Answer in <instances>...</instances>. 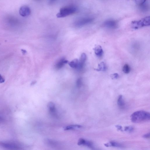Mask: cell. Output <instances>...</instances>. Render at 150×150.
Masks as SVG:
<instances>
[{"label": "cell", "instance_id": "1", "mask_svg": "<svg viewBox=\"0 0 150 150\" xmlns=\"http://www.w3.org/2000/svg\"><path fill=\"white\" fill-rule=\"evenodd\" d=\"M131 122L139 123L149 121L150 113L144 111H139L133 113L131 116Z\"/></svg>", "mask_w": 150, "mask_h": 150}, {"label": "cell", "instance_id": "2", "mask_svg": "<svg viewBox=\"0 0 150 150\" xmlns=\"http://www.w3.org/2000/svg\"><path fill=\"white\" fill-rule=\"evenodd\" d=\"M76 10V8L74 6L65 7L60 9L59 12L57 14L56 16L58 18L64 17L74 14Z\"/></svg>", "mask_w": 150, "mask_h": 150}, {"label": "cell", "instance_id": "3", "mask_svg": "<svg viewBox=\"0 0 150 150\" xmlns=\"http://www.w3.org/2000/svg\"><path fill=\"white\" fill-rule=\"evenodd\" d=\"M0 146L7 150H22V149L20 144L13 142H0Z\"/></svg>", "mask_w": 150, "mask_h": 150}, {"label": "cell", "instance_id": "4", "mask_svg": "<svg viewBox=\"0 0 150 150\" xmlns=\"http://www.w3.org/2000/svg\"><path fill=\"white\" fill-rule=\"evenodd\" d=\"M150 19L149 16L145 17L138 21H134L132 22V28L135 29H138L144 26H149Z\"/></svg>", "mask_w": 150, "mask_h": 150}, {"label": "cell", "instance_id": "5", "mask_svg": "<svg viewBox=\"0 0 150 150\" xmlns=\"http://www.w3.org/2000/svg\"><path fill=\"white\" fill-rule=\"evenodd\" d=\"M93 20L94 19L91 17H83L77 21L75 22V24L78 27H81L91 23Z\"/></svg>", "mask_w": 150, "mask_h": 150}, {"label": "cell", "instance_id": "6", "mask_svg": "<svg viewBox=\"0 0 150 150\" xmlns=\"http://www.w3.org/2000/svg\"><path fill=\"white\" fill-rule=\"evenodd\" d=\"M77 144L79 146H85L93 150L95 149L93 143L92 142L86 140L83 138H80L78 140Z\"/></svg>", "mask_w": 150, "mask_h": 150}, {"label": "cell", "instance_id": "7", "mask_svg": "<svg viewBox=\"0 0 150 150\" xmlns=\"http://www.w3.org/2000/svg\"><path fill=\"white\" fill-rule=\"evenodd\" d=\"M104 25L109 28L115 29L117 27L118 23L116 21L114 20L108 19L105 21Z\"/></svg>", "mask_w": 150, "mask_h": 150}, {"label": "cell", "instance_id": "8", "mask_svg": "<svg viewBox=\"0 0 150 150\" xmlns=\"http://www.w3.org/2000/svg\"><path fill=\"white\" fill-rule=\"evenodd\" d=\"M31 13L30 9L26 6H22L19 10V14L22 17L28 16Z\"/></svg>", "mask_w": 150, "mask_h": 150}, {"label": "cell", "instance_id": "9", "mask_svg": "<svg viewBox=\"0 0 150 150\" xmlns=\"http://www.w3.org/2000/svg\"><path fill=\"white\" fill-rule=\"evenodd\" d=\"M48 107L50 114L54 116H57L55 104L53 102H50L48 104Z\"/></svg>", "mask_w": 150, "mask_h": 150}, {"label": "cell", "instance_id": "10", "mask_svg": "<svg viewBox=\"0 0 150 150\" xmlns=\"http://www.w3.org/2000/svg\"><path fill=\"white\" fill-rule=\"evenodd\" d=\"M86 59L87 56L86 54L84 53H82L79 60L78 69H81L83 68L86 61Z\"/></svg>", "mask_w": 150, "mask_h": 150}, {"label": "cell", "instance_id": "11", "mask_svg": "<svg viewBox=\"0 0 150 150\" xmlns=\"http://www.w3.org/2000/svg\"><path fill=\"white\" fill-rule=\"evenodd\" d=\"M68 63V61L64 58L61 59L55 65V68L57 70L62 68L64 65Z\"/></svg>", "mask_w": 150, "mask_h": 150}, {"label": "cell", "instance_id": "12", "mask_svg": "<svg viewBox=\"0 0 150 150\" xmlns=\"http://www.w3.org/2000/svg\"><path fill=\"white\" fill-rule=\"evenodd\" d=\"M95 53L96 55L98 57H101L103 55V51L102 47L100 45H97L94 49Z\"/></svg>", "mask_w": 150, "mask_h": 150}, {"label": "cell", "instance_id": "13", "mask_svg": "<svg viewBox=\"0 0 150 150\" xmlns=\"http://www.w3.org/2000/svg\"><path fill=\"white\" fill-rule=\"evenodd\" d=\"M104 146L106 147H122L123 146L120 143H119L114 142H110L105 143Z\"/></svg>", "mask_w": 150, "mask_h": 150}, {"label": "cell", "instance_id": "14", "mask_svg": "<svg viewBox=\"0 0 150 150\" xmlns=\"http://www.w3.org/2000/svg\"><path fill=\"white\" fill-rule=\"evenodd\" d=\"M79 62L77 59H75L69 63V65L72 68L75 69H78Z\"/></svg>", "mask_w": 150, "mask_h": 150}, {"label": "cell", "instance_id": "15", "mask_svg": "<svg viewBox=\"0 0 150 150\" xmlns=\"http://www.w3.org/2000/svg\"><path fill=\"white\" fill-rule=\"evenodd\" d=\"M117 104L119 107L120 108H123L125 106V103L122 95H120L119 96Z\"/></svg>", "mask_w": 150, "mask_h": 150}, {"label": "cell", "instance_id": "16", "mask_svg": "<svg viewBox=\"0 0 150 150\" xmlns=\"http://www.w3.org/2000/svg\"><path fill=\"white\" fill-rule=\"evenodd\" d=\"M81 126L78 125H72L65 127L64 129L65 131H68L74 130L77 129H80L82 128Z\"/></svg>", "mask_w": 150, "mask_h": 150}, {"label": "cell", "instance_id": "17", "mask_svg": "<svg viewBox=\"0 0 150 150\" xmlns=\"http://www.w3.org/2000/svg\"><path fill=\"white\" fill-rule=\"evenodd\" d=\"M107 69V67L106 64L104 62H102L98 65V68L95 69L97 71H105Z\"/></svg>", "mask_w": 150, "mask_h": 150}, {"label": "cell", "instance_id": "18", "mask_svg": "<svg viewBox=\"0 0 150 150\" xmlns=\"http://www.w3.org/2000/svg\"><path fill=\"white\" fill-rule=\"evenodd\" d=\"M123 71L126 74H129L131 71L130 66L127 64H125L123 67Z\"/></svg>", "mask_w": 150, "mask_h": 150}, {"label": "cell", "instance_id": "19", "mask_svg": "<svg viewBox=\"0 0 150 150\" xmlns=\"http://www.w3.org/2000/svg\"><path fill=\"white\" fill-rule=\"evenodd\" d=\"M135 1L136 4L141 7L145 4L147 1L144 0H137Z\"/></svg>", "mask_w": 150, "mask_h": 150}, {"label": "cell", "instance_id": "20", "mask_svg": "<svg viewBox=\"0 0 150 150\" xmlns=\"http://www.w3.org/2000/svg\"><path fill=\"white\" fill-rule=\"evenodd\" d=\"M134 128L131 126L125 127L124 128V131L129 133H131L134 131Z\"/></svg>", "mask_w": 150, "mask_h": 150}, {"label": "cell", "instance_id": "21", "mask_svg": "<svg viewBox=\"0 0 150 150\" xmlns=\"http://www.w3.org/2000/svg\"><path fill=\"white\" fill-rule=\"evenodd\" d=\"M82 79L81 78H78L76 82V86L77 87L79 88L82 86Z\"/></svg>", "mask_w": 150, "mask_h": 150}, {"label": "cell", "instance_id": "22", "mask_svg": "<svg viewBox=\"0 0 150 150\" xmlns=\"http://www.w3.org/2000/svg\"><path fill=\"white\" fill-rule=\"evenodd\" d=\"M119 77V75L118 73H115L112 74L111 75V77L113 79H118Z\"/></svg>", "mask_w": 150, "mask_h": 150}, {"label": "cell", "instance_id": "23", "mask_svg": "<svg viewBox=\"0 0 150 150\" xmlns=\"http://www.w3.org/2000/svg\"><path fill=\"white\" fill-rule=\"evenodd\" d=\"M116 128L119 131H123V128L122 126L120 125H116L115 126Z\"/></svg>", "mask_w": 150, "mask_h": 150}, {"label": "cell", "instance_id": "24", "mask_svg": "<svg viewBox=\"0 0 150 150\" xmlns=\"http://www.w3.org/2000/svg\"><path fill=\"white\" fill-rule=\"evenodd\" d=\"M5 82V79L1 75H0V83H3L4 82Z\"/></svg>", "mask_w": 150, "mask_h": 150}, {"label": "cell", "instance_id": "25", "mask_svg": "<svg viewBox=\"0 0 150 150\" xmlns=\"http://www.w3.org/2000/svg\"><path fill=\"white\" fill-rule=\"evenodd\" d=\"M143 137L145 138H150V133H148L144 135L143 136Z\"/></svg>", "mask_w": 150, "mask_h": 150}, {"label": "cell", "instance_id": "26", "mask_svg": "<svg viewBox=\"0 0 150 150\" xmlns=\"http://www.w3.org/2000/svg\"><path fill=\"white\" fill-rule=\"evenodd\" d=\"M37 83V82L36 81H34L33 82L31 83V85H35Z\"/></svg>", "mask_w": 150, "mask_h": 150}, {"label": "cell", "instance_id": "27", "mask_svg": "<svg viewBox=\"0 0 150 150\" xmlns=\"http://www.w3.org/2000/svg\"><path fill=\"white\" fill-rule=\"evenodd\" d=\"M2 120V119L1 118V116H0V122H1V121Z\"/></svg>", "mask_w": 150, "mask_h": 150}, {"label": "cell", "instance_id": "28", "mask_svg": "<svg viewBox=\"0 0 150 150\" xmlns=\"http://www.w3.org/2000/svg\"><path fill=\"white\" fill-rule=\"evenodd\" d=\"M14 21H13V22H12V23H13V22H14ZM13 22V21H12V22Z\"/></svg>", "mask_w": 150, "mask_h": 150}]
</instances>
